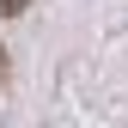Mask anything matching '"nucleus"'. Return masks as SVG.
Segmentation results:
<instances>
[{
    "label": "nucleus",
    "instance_id": "2",
    "mask_svg": "<svg viewBox=\"0 0 128 128\" xmlns=\"http://www.w3.org/2000/svg\"><path fill=\"white\" fill-rule=\"evenodd\" d=\"M0 79H6V49H0Z\"/></svg>",
    "mask_w": 128,
    "mask_h": 128
},
{
    "label": "nucleus",
    "instance_id": "1",
    "mask_svg": "<svg viewBox=\"0 0 128 128\" xmlns=\"http://www.w3.org/2000/svg\"><path fill=\"white\" fill-rule=\"evenodd\" d=\"M24 6H30V0H0V18H18Z\"/></svg>",
    "mask_w": 128,
    "mask_h": 128
}]
</instances>
